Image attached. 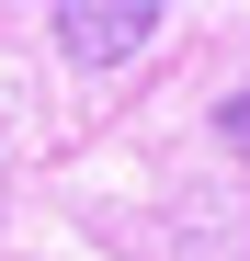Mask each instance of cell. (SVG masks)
Listing matches in <instances>:
<instances>
[{
  "mask_svg": "<svg viewBox=\"0 0 250 261\" xmlns=\"http://www.w3.org/2000/svg\"><path fill=\"white\" fill-rule=\"evenodd\" d=\"M46 34H57V57L103 68V57H137L148 34H159V0H57Z\"/></svg>",
  "mask_w": 250,
  "mask_h": 261,
  "instance_id": "obj_1",
  "label": "cell"
},
{
  "mask_svg": "<svg viewBox=\"0 0 250 261\" xmlns=\"http://www.w3.org/2000/svg\"><path fill=\"white\" fill-rule=\"evenodd\" d=\"M216 125H228V148H250V91H228V114H216Z\"/></svg>",
  "mask_w": 250,
  "mask_h": 261,
  "instance_id": "obj_2",
  "label": "cell"
}]
</instances>
